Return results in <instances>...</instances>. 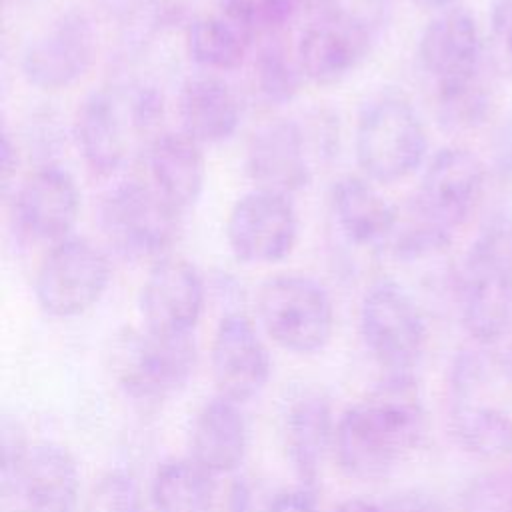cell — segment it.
<instances>
[{
	"mask_svg": "<svg viewBox=\"0 0 512 512\" xmlns=\"http://www.w3.org/2000/svg\"><path fill=\"white\" fill-rule=\"evenodd\" d=\"M426 434V408L412 374L386 378L334 428V456L340 470L356 480L376 482L398 470Z\"/></svg>",
	"mask_w": 512,
	"mask_h": 512,
	"instance_id": "cell-1",
	"label": "cell"
},
{
	"mask_svg": "<svg viewBox=\"0 0 512 512\" xmlns=\"http://www.w3.org/2000/svg\"><path fill=\"white\" fill-rule=\"evenodd\" d=\"M448 422L462 450L498 460L512 454V358L488 344L462 348L448 372Z\"/></svg>",
	"mask_w": 512,
	"mask_h": 512,
	"instance_id": "cell-2",
	"label": "cell"
},
{
	"mask_svg": "<svg viewBox=\"0 0 512 512\" xmlns=\"http://www.w3.org/2000/svg\"><path fill=\"white\" fill-rule=\"evenodd\" d=\"M460 322L474 344L492 346L512 324V214L492 216L456 276Z\"/></svg>",
	"mask_w": 512,
	"mask_h": 512,
	"instance_id": "cell-3",
	"label": "cell"
},
{
	"mask_svg": "<svg viewBox=\"0 0 512 512\" xmlns=\"http://www.w3.org/2000/svg\"><path fill=\"white\" fill-rule=\"evenodd\" d=\"M162 116V98L154 88H134L122 94L112 88L90 92L74 116V140L86 168L112 176L128 158L132 136L154 138L152 128Z\"/></svg>",
	"mask_w": 512,
	"mask_h": 512,
	"instance_id": "cell-4",
	"label": "cell"
},
{
	"mask_svg": "<svg viewBox=\"0 0 512 512\" xmlns=\"http://www.w3.org/2000/svg\"><path fill=\"white\" fill-rule=\"evenodd\" d=\"M428 136L414 104L396 90L370 96L354 126V156L360 174L374 184L412 176L426 160Z\"/></svg>",
	"mask_w": 512,
	"mask_h": 512,
	"instance_id": "cell-5",
	"label": "cell"
},
{
	"mask_svg": "<svg viewBox=\"0 0 512 512\" xmlns=\"http://www.w3.org/2000/svg\"><path fill=\"white\" fill-rule=\"evenodd\" d=\"M98 226L118 256L154 264L174 246L182 212L146 180H128L100 198Z\"/></svg>",
	"mask_w": 512,
	"mask_h": 512,
	"instance_id": "cell-6",
	"label": "cell"
},
{
	"mask_svg": "<svg viewBox=\"0 0 512 512\" xmlns=\"http://www.w3.org/2000/svg\"><path fill=\"white\" fill-rule=\"evenodd\" d=\"M108 356L116 386L142 404H158L178 394L196 368L192 336H162L144 326L120 330Z\"/></svg>",
	"mask_w": 512,
	"mask_h": 512,
	"instance_id": "cell-7",
	"label": "cell"
},
{
	"mask_svg": "<svg viewBox=\"0 0 512 512\" xmlns=\"http://www.w3.org/2000/svg\"><path fill=\"white\" fill-rule=\"evenodd\" d=\"M258 320L268 338L292 354H316L334 332V304L310 276L284 272L262 282L256 294Z\"/></svg>",
	"mask_w": 512,
	"mask_h": 512,
	"instance_id": "cell-8",
	"label": "cell"
},
{
	"mask_svg": "<svg viewBox=\"0 0 512 512\" xmlns=\"http://www.w3.org/2000/svg\"><path fill=\"white\" fill-rule=\"evenodd\" d=\"M484 186L486 170L476 154L458 146L442 148L426 162L404 220L452 242L478 208Z\"/></svg>",
	"mask_w": 512,
	"mask_h": 512,
	"instance_id": "cell-9",
	"label": "cell"
},
{
	"mask_svg": "<svg viewBox=\"0 0 512 512\" xmlns=\"http://www.w3.org/2000/svg\"><path fill=\"white\" fill-rule=\"evenodd\" d=\"M358 326L368 354L386 374H412L426 348V322L400 282L382 278L364 292Z\"/></svg>",
	"mask_w": 512,
	"mask_h": 512,
	"instance_id": "cell-10",
	"label": "cell"
},
{
	"mask_svg": "<svg viewBox=\"0 0 512 512\" xmlns=\"http://www.w3.org/2000/svg\"><path fill=\"white\" fill-rule=\"evenodd\" d=\"M112 266L92 240L68 236L44 254L34 276L38 308L52 318H76L94 308L106 294Z\"/></svg>",
	"mask_w": 512,
	"mask_h": 512,
	"instance_id": "cell-11",
	"label": "cell"
},
{
	"mask_svg": "<svg viewBox=\"0 0 512 512\" xmlns=\"http://www.w3.org/2000/svg\"><path fill=\"white\" fill-rule=\"evenodd\" d=\"M98 54V32L92 18L68 8L44 24L24 46L20 72L24 80L44 92L74 86L92 68Z\"/></svg>",
	"mask_w": 512,
	"mask_h": 512,
	"instance_id": "cell-12",
	"label": "cell"
},
{
	"mask_svg": "<svg viewBox=\"0 0 512 512\" xmlns=\"http://www.w3.org/2000/svg\"><path fill=\"white\" fill-rule=\"evenodd\" d=\"M224 236L238 262L250 266L282 262L298 240L296 208L286 194L254 188L232 204Z\"/></svg>",
	"mask_w": 512,
	"mask_h": 512,
	"instance_id": "cell-13",
	"label": "cell"
},
{
	"mask_svg": "<svg viewBox=\"0 0 512 512\" xmlns=\"http://www.w3.org/2000/svg\"><path fill=\"white\" fill-rule=\"evenodd\" d=\"M370 50L372 30L368 22L338 6L310 18L296 40L294 56L304 80L332 86L358 70Z\"/></svg>",
	"mask_w": 512,
	"mask_h": 512,
	"instance_id": "cell-14",
	"label": "cell"
},
{
	"mask_svg": "<svg viewBox=\"0 0 512 512\" xmlns=\"http://www.w3.org/2000/svg\"><path fill=\"white\" fill-rule=\"evenodd\" d=\"M418 62L432 82L436 100L480 80L482 40L474 16L460 6L438 10L420 34Z\"/></svg>",
	"mask_w": 512,
	"mask_h": 512,
	"instance_id": "cell-15",
	"label": "cell"
},
{
	"mask_svg": "<svg viewBox=\"0 0 512 512\" xmlns=\"http://www.w3.org/2000/svg\"><path fill=\"white\" fill-rule=\"evenodd\" d=\"M6 512H78L80 470L68 448L30 444L20 464L2 476Z\"/></svg>",
	"mask_w": 512,
	"mask_h": 512,
	"instance_id": "cell-16",
	"label": "cell"
},
{
	"mask_svg": "<svg viewBox=\"0 0 512 512\" xmlns=\"http://www.w3.org/2000/svg\"><path fill=\"white\" fill-rule=\"evenodd\" d=\"M206 302L200 270L182 256L154 262L140 286L142 326L162 336H192Z\"/></svg>",
	"mask_w": 512,
	"mask_h": 512,
	"instance_id": "cell-17",
	"label": "cell"
},
{
	"mask_svg": "<svg viewBox=\"0 0 512 512\" xmlns=\"http://www.w3.org/2000/svg\"><path fill=\"white\" fill-rule=\"evenodd\" d=\"M210 370L218 396L236 404L256 398L270 380V354L254 322L242 312L220 318L212 346Z\"/></svg>",
	"mask_w": 512,
	"mask_h": 512,
	"instance_id": "cell-18",
	"label": "cell"
},
{
	"mask_svg": "<svg viewBox=\"0 0 512 512\" xmlns=\"http://www.w3.org/2000/svg\"><path fill=\"white\" fill-rule=\"evenodd\" d=\"M78 214V184L60 166H42L14 188L12 216L18 230L30 240L56 244L72 236Z\"/></svg>",
	"mask_w": 512,
	"mask_h": 512,
	"instance_id": "cell-19",
	"label": "cell"
},
{
	"mask_svg": "<svg viewBox=\"0 0 512 512\" xmlns=\"http://www.w3.org/2000/svg\"><path fill=\"white\" fill-rule=\"evenodd\" d=\"M244 170L256 188L292 196L310 184L312 166L302 126L290 118H276L252 132Z\"/></svg>",
	"mask_w": 512,
	"mask_h": 512,
	"instance_id": "cell-20",
	"label": "cell"
},
{
	"mask_svg": "<svg viewBox=\"0 0 512 512\" xmlns=\"http://www.w3.org/2000/svg\"><path fill=\"white\" fill-rule=\"evenodd\" d=\"M328 202L336 228L348 244L360 248L390 244L400 212L382 196L378 184L362 174H344L332 182Z\"/></svg>",
	"mask_w": 512,
	"mask_h": 512,
	"instance_id": "cell-21",
	"label": "cell"
},
{
	"mask_svg": "<svg viewBox=\"0 0 512 512\" xmlns=\"http://www.w3.org/2000/svg\"><path fill=\"white\" fill-rule=\"evenodd\" d=\"M204 146L182 130H168L144 146L148 184L182 214L196 206L206 186Z\"/></svg>",
	"mask_w": 512,
	"mask_h": 512,
	"instance_id": "cell-22",
	"label": "cell"
},
{
	"mask_svg": "<svg viewBox=\"0 0 512 512\" xmlns=\"http://www.w3.org/2000/svg\"><path fill=\"white\" fill-rule=\"evenodd\" d=\"M332 408L326 396L316 390H302L288 400L282 416L286 458L306 488H314L324 454L334 442Z\"/></svg>",
	"mask_w": 512,
	"mask_h": 512,
	"instance_id": "cell-23",
	"label": "cell"
},
{
	"mask_svg": "<svg viewBox=\"0 0 512 512\" xmlns=\"http://www.w3.org/2000/svg\"><path fill=\"white\" fill-rule=\"evenodd\" d=\"M180 130L200 146H214L230 140L242 118L240 100L234 88L216 74L188 78L176 104Z\"/></svg>",
	"mask_w": 512,
	"mask_h": 512,
	"instance_id": "cell-24",
	"label": "cell"
},
{
	"mask_svg": "<svg viewBox=\"0 0 512 512\" xmlns=\"http://www.w3.org/2000/svg\"><path fill=\"white\" fill-rule=\"evenodd\" d=\"M248 450V426L240 404L216 396L194 416L190 428V458L218 474L234 472Z\"/></svg>",
	"mask_w": 512,
	"mask_h": 512,
	"instance_id": "cell-25",
	"label": "cell"
},
{
	"mask_svg": "<svg viewBox=\"0 0 512 512\" xmlns=\"http://www.w3.org/2000/svg\"><path fill=\"white\" fill-rule=\"evenodd\" d=\"M216 476L188 458H172L158 466L150 500L156 512H212Z\"/></svg>",
	"mask_w": 512,
	"mask_h": 512,
	"instance_id": "cell-26",
	"label": "cell"
},
{
	"mask_svg": "<svg viewBox=\"0 0 512 512\" xmlns=\"http://www.w3.org/2000/svg\"><path fill=\"white\" fill-rule=\"evenodd\" d=\"M252 42L216 8L190 20L186 52L194 64L210 72H230L242 66Z\"/></svg>",
	"mask_w": 512,
	"mask_h": 512,
	"instance_id": "cell-27",
	"label": "cell"
},
{
	"mask_svg": "<svg viewBox=\"0 0 512 512\" xmlns=\"http://www.w3.org/2000/svg\"><path fill=\"white\" fill-rule=\"evenodd\" d=\"M302 80L296 56H290L278 38L260 42L252 62V82L256 94L266 104L282 106L292 102L300 92Z\"/></svg>",
	"mask_w": 512,
	"mask_h": 512,
	"instance_id": "cell-28",
	"label": "cell"
},
{
	"mask_svg": "<svg viewBox=\"0 0 512 512\" xmlns=\"http://www.w3.org/2000/svg\"><path fill=\"white\" fill-rule=\"evenodd\" d=\"M216 10L226 16L252 44L278 38L300 12L298 0H218Z\"/></svg>",
	"mask_w": 512,
	"mask_h": 512,
	"instance_id": "cell-29",
	"label": "cell"
},
{
	"mask_svg": "<svg viewBox=\"0 0 512 512\" xmlns=\"http://www.w3.org/2000/svg\"><path fill=\"white\" fill-rule=\"evenodd\" d=\"M80 512H148L134 478L124 470L106 472L90 490Z\"/></svg>",
	"mask_w": 512,
	"mask_h": 512,
	"instance_id": "cell-30",
	"label": "cell"
},
{
	"mask_svg": "<svg viewBox=\"0 0 512 512\" xmlns=\"http://www.w3.org/2000/svg\"><path fill=\"white\" fill-rule=\"evenodd\" d=\"M438 118L446 128L468 130L486 120L492 108V92L484 80H476L472 86L436 100Z\"/></svg>",
	"mask_w": 512,
	"mask_h": 512,
	"instance_id": "cell-31",
	"label": "cell"
},
{
	"mask_svg": "<svg viewBox=\"0 0 512 512\" xmlns=\"http://www.w3.org/2000/svg\"><path fill=\"white\" fill-rule=\"evenodd\" d=\"M462 512H512V472L494 470L470 480Z\"/></svg>",
	"mask_w": 512,
	"mask_h": 512,
	"instance_id": "cell-32",
	"label": "cell"
},
{
	"mask_svg": "<svg viewBox=\"0 0 512 512\" xmlns=\"http://www.w3.org/2000/svg\"><path fill=\"white\" fill-rule=\"evenodd\" d=\"M490 40L498 66L512 70V0H496L492 4Z\"/></svg>",
	"mask_w": 512,
	"mask_h": 512,
	"instance_id": "cell-33",
	"label": "cell"
},
{
	"mask_svg": "<svg viewBox=\"0 0 512 512\" xmlns=\"http://www.w3.org/2000/svg\"><path fill=\"white\" fill-rule=\"evenodd\" d=\"M0 446H2V476H6L20 464V460L30 448L24 428L16 418H10L8 414H4L0 422Z\"/></svg>",
	"mask_w": 512,
	"mask_h": 512,
	"instance_id": "cell-34",
	"label": "cell"
},
{
	"mask_svg": "<svg viewBox=\"0 0 512 512\" xmlns=\"http://www.w3.org/2000/svg\"><path fill=\"white\" fill-rule=\"evenodd\" d=\"M384 512H448L444 502L426 490H402L382 504Z\"/></svg>",
	"mask_w": 512,
	"mask_h": 512,
	"instance_id": "cell-35",
	"label": "cell"
},
{
	"mask_svg": "<svg viewBox=\"0 0 512 512\" xmlns=\"http://www.w3.org/2000/svg\"><path fill=\"white\" fill-rule=\"evenodd\" d=\"M494 174L502 186H512V116L506 118L496 134Z\"/></svg>",
	"mask_w": 512,
	"mask_h": 512,
	"instance_id": "cell-36",
	"label": "cell"
},
{
	"mask_svg": "<svg viewBox=\"0 0 512 512\" xmlns=\"http://www.w3.org/2000/svg\"><path fill=\"white\" fill-rule=\"evenodd\" d=\"M266 512H318L316 498L310 488L300 486L280 492L268 506Z\"/></svg>",
	"mask_w": 512,
	"mask_h": 512,
	"instance_id": "cell-37",
	"label": "cell"
},
{
	"mask_svg": "<svg viewBox=\"0 0 512 512\" xmlns=\"http://www.w3.org/2000/svg\"><path fill=\"white\" fill-rule=\"evenodd\" d=\"M16 166H18V150H16V144L12 142L10 134L4 130V136H2V186H4V190L10 188V180L16 176Z\"/></svg>",
	"mask_w": 512,
	"mask_h": 512,
	"instance_id": "cell-38",
	"label": "cell"
},
{
	"mask_svg": "<svg viewBox=\"0 0 512 512\" xmlns=\"http://www.w3.org/2000/svg\"><path fill=\"white\" fill-rule=\"evenodd\" d=\"M250 504V492L242 482H236L230 488V498H228V512H248Z\"/></svg>",
	"mask_w": 512,
	"mask_h": 512,
	"instance_id": "cell-39",
	"label": "cell"
},
{
	"mask_svg": "<svg viewBox=\"0 0 512 512\" xmlns=\"http://www.w3.org/2000/svg\"><path fill=\"white\" fill-rule=\"evenodd\" d=\"M332 512H384L382 504H376L366 498H348L340 502Z\"/></svg>",
	"mask_w": 512,
	"mask_h": 512,
	"instance_id": "cell-40",
	"label": "cell"
},
{
	"mask_svg": "<svg viewBox=\"0 0 512 512\" xmlns=\"http://www.w3.org/2000/svg\"><path fill=\"white\" fill-rule=\"evenodd\" d=\"M300 2V10H306L310 12V16L314 14H320V12H326V10H332V8H338V0H298Z\"/></svg>",
	"mask_w": 512,
	"mask_h": 512,
	"instance_id": "cell-41",
	"label": "cell"
},
{
	"mask_svg": "<svg viewBox=\"0 0 512 512\" xmlns=\"http://www.w3.org/2000/svg\"><path fill=\"white\" fill-rule=\"evenodd\" d=\"M6 2H14V4H22V2H30V0H6Z\"/></svg>",
	"mask_w": 512,
	"mask_h": 512,
	"instance_id": "cell-42",
	"label": "cell"
}]
</instances>
